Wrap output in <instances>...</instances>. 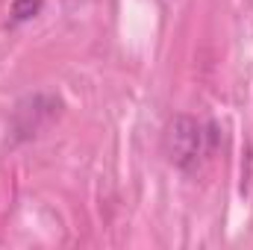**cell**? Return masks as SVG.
<instances>
[{"label":"cell","mask_w":253,"mask_h":250,"mask_svg":"<svg viewBox=\"0 0 253 250\" xmlns=\"http://www.w3.org/2000/svg\"><path fill=\"white\" fill-rule=\"evenodd\" d=\"M168 153L180 168H191L197 165V159L206 153V132L203 124L194 121L189 115L174 118V124L168 129Z\"/></svg>","instance_id":"cell-1"},{"label":"cell","mask_w":253,"mask_h":250,"mask_svg":"<svg viewBox=\"0 0 253 250\" xmlns=\"http://www.w3.org/2000/svg\"><path fill=\"white\" fill-rule=\"evenodd\" d=\"M42 6H44V0H12L9 15L15 24H24V21H33L42 12Z\"/></svg>","instance_id":"cell-2"}]
</instances>
